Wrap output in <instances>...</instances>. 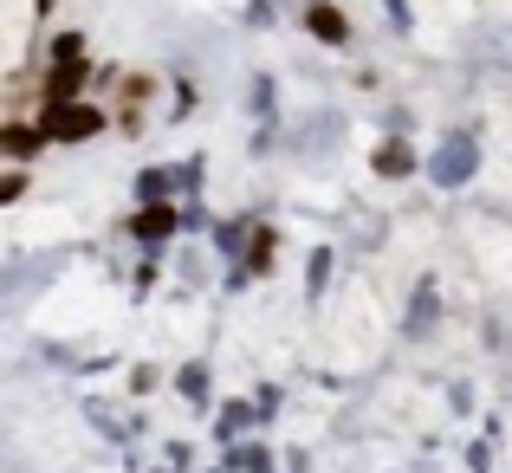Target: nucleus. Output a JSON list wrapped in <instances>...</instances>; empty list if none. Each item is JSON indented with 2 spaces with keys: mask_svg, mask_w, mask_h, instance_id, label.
<instances>
[{
  "mask_svg": "<svg viewBox=\"0 0 512 473\" xmlns=\"http://www.w3.org/2000/svg\"><path fill=\"white\" fill-rule=\"evenodd\" d=\"M46 143V130H0V156H33Z\"/></svg>",
  "mask_w": 512,
  "mask_h": 473,
  "instance_id": "7ed1b4c3",
  "label": "nucleus"
},
{
  "mask_svg": "<svg viewBox=\"0 0 512 473\" xmlns=\"http://www.w3.org/2000/svg\"><path fill=\"white\" fill-rule=\"evenodd\" d=\"M52 273H59V260H13V266H0V312H13V305H20L26 292H39Z\"/></svg>",
  "mask_w": 512,
  "mask_h": 473,
  "instance_id": "f257e3e1",
  "label": "nucleus"
},
{
  "mask_svg": "<svg viewBox=\"0 0 512 473\" xmlns=\"http://www.w3.org/2000/svg\"><path fill=\"white\" fill-rule=\"evenodd\" d=\"M474 169H480V150H474L467 137H448V143L435 150V162H428V175H435L441 188H461V182H467Z\"/></svg>",
  "mask_w": 512,
  "mask_h": 473,
  "instance_id": "f03ea898",
  "label": "nucleus"
},
{
  "mask_svg": "<svg viewBox=\"0 0 512 473\" xmlns=\"http://www.w3.org/2000/svg\"><path fill=\"white\" fill-rule=\"evenodd\" d=\"M234 467H240V473H266V448H240Z\"/></svg>",
  "mask_w": 512,
  "mask_h": 473,
  "instance_id": "39448f33",
  "label": "nucleus"
},
{
  "mask_svg": "<svg viewBox=\"0 0 512 473\" xmlns=\"http://www.w3.org/2000/svg\"><path fill=\"white\" fill-rule=\"evenodd\" d=\"M376 169H383V175H409V150H402V143H383Z\"/></svg>",
  "mask_w": 512,
  "mask_h": 473,
  "instance_id": "20e7f679",
  "label": "nucleus"
}]
</instances>
